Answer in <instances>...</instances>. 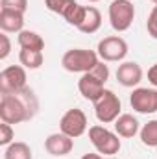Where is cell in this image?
Returning <instances> with one entry per match:
<instances>
[{"mask_svg": "<svg viewBox=\"0 0 157 159\" xmlns=\"http://www.w3.org/2000/svg\"><path fill=\"white\" fill-rule=\"evenodd\" d=\"M104 85L105 83L100 78H96L92 72H85L78 80V89L81 93V96L85 100H91V102H96L100 98V94L104 93Z\"/></svg>", "mask_w": 157, "mask_h": 159, "instance_id": "11", "label": "cell"}, {"mask_svg": "<svg viewBox=\"0 0 157 159\" xmlns=\"http://www.w3.org/2000/svg\"><path fill=\"white\" fill-rule=\"evenodd\" d=\"M146 30H148V34L157 39V7L154 6V9H152V13L148 15V20H146Z\"/></svg>", "mask_w": 157, "mask_h": 159, "instance_id": "24", "label": "cell"}, {"mask_svg": "<svg viewBox=\"0 0 157 159\" xmlns=\"http://www.w3.org/2000/svg\"><path fill=\"white\" fill-rule=\"evenodd\" d=\"M141 141L144 146L150 148L157 146V120H150L141 128Z\"/></svg>", "mask_w": 157, "mask_h": 159, "instance_id": "19", "label": "cell"}, {"mask_svg": "<svg viewBox=\"0 0 157 159\" xmlns=\"http://www.w3.org/2000/svg\"><path fill=\"white\" fill-rule=\"evenodd\" d=\"M74 4H76V0H44V6L50 11H54V13H57L61 17H65Z\"/></svg>", "mask_w": 157, "mask_h": 159, "instance_id": "21", "label": "cell"}, {"mask_svg": "<svg viewBox=\"0 0 157 159\" xmlns=\"http://www.w3.org/2000/svg\"><path fill=\"white\" fill-rule=\"evenodd\" d=\"M24 28V13L0 9V30L6 34H20Z\"/></svg>", "mask_w": 157, "mask_h": 159, "instance_id": "13", "label": "cell"}, {"mask_svg": "<svg viewBox=\"0 0 157 159\" xmlns=\"http://www.w3.org/2000/svg\"><path fill=\"white\" fill-rule=\"evenodd\" d=\"M117 80L124 87H137L142 80V69L135 61H124L117 69Z\"/></svg>", "mask_w": 157, "mask_h": 159, "instance_id": "12", "label": "cell"}, {"mask_svg": "<svg viewBox=\"0 0 157 159\" xmlns=\"http://www.w3.org/2000/svg\"><path fill=\"white\" fill-rule=\"evenodd\" d=\"M148 81H150L154 87H157V63H154V65L148 69Z\"/></svg>", "mask_w": 157, "mask_h": 159, "instance_id": "26", "label": "cell"}, {"mask_svg": "<svg viewBox=\"0 0 157 159\" xmlns=\"http://www.w3.org/2000/svg\"><path fill=\"white\" fill-rule=\"evenodd\" d=\"M0 43H2V48H0V59H6V57L9 56V52H11V41H9V37L6 35V32L0 34Z\"/></svg>", "mask_w": 157, "mask_h": 159, "instance_id": "25", "label": "cell"}, {"mask_svg": "<svg viewBox=\"0 0 157 159\" xmlns=\"http://www.w3.org/2000/svg\"><path fill=\"white\" fill-rule=\"evenodd\" d=\"M74 148V139L65 135L63 131L59 133H52L46 137L44 141V150L50 154V156H56V157H63L67 154H70Z\"/></svg>", "mask_w": 157, "mask_h": 159, "instance_id": "10", "label": "cell"}, {"mask_svg": "<svg viewBox=\"0 0 157 159\" xmlns=\"http://www.w3.org/2000/svg\"><path fill=\"white\" fill-rule=\"evenodd\" d=\"M59 129L65 135L72 137V139L81 137L87 131V117H85V113L81 109H76V107L74 109H69L61 117V120H59Z\"/></svg>", "mask_w": 157, "mask_h": 159, "instance_id": "9", "label": "cell"}, {"mask_svg": "<svg viewBox=\"0 0 157 159\" xmlns=\"http://www.w3.org/2000/svg\"><path fill=\"white\" fill-rule=\"evenodd\" d=\"M100 61V56L98 52L94 50H87V48H72V50H67L63 54V59H61V65L65 70L69 72H89L92 70Z\"/></svg>", "mask_w": 157, "mask_h": 159, "instance_id": "2", "label": "cell"}, {"mask_svg": "<svg viewBox=\"0 0 157 159\" xmlns=\"http://www.w3.org/2000/svg\"><path fill=\"white\" fill-rule=\"evenodd\" d=\"M129 104L137 113H142V115L157 113V89H148V87L133 89L129 96Z\"/></svg>", "mask_w": 157, "mask_h": 159, "instance_id": "8", "label": "cell"}, {"mask_svg": "<svg viewBox=\"0 0 157 159\" xmlns=\"http://www.w3.org/2000/svg\"><path fill=\"white\" fill-rule=\"evenodd\" d=\"M115 131L120 137L131 139V137H135L139 133V120L133 115H129V113H124L115 120Z\"/></svg>", "mask_w": 157, "mask_h": 159, "instance_id": "14", "label": "cell"}, {"mask_svg": "<svg viewBox=\"0 0 157 159\" xmlns=\"http://www.w3.org/2000/svg\"><path fill=\"white\" fill-rule=\"evenodd\" d=\"M24 87H26V70L22 65H11L0 72V94H15Z\"/></svg>", "mask_w": 157, "mask_h": 159, "instance_id": "6", "label": "cell"}, {"mask_svg": "<svg viewBox=\"0 0 157 159\" xmlns=\"http://www.w3.org/2000/svg\"><path fill=\"white\" fill-rule=\"evenodd\" d=\"M135 6L131 0H113L109 6V22L115 32H126L133 24Z\"/></svg>", "mask_w": 157, "mask_h": 159, "instance_id": "5", "label": "cell"}, {"mask_svg": "<svg viewBox=\"0 0 157 159\" xmlns=\"http://www.w3.org/2000/svg\"><path fill=\"white\" fill-rule=\"evenodd\" d=\"M107 159H117V157H113V156H111V157H107Z\"/></svg>", "mask_w": 157, "mask_h": 159, "instance_id": "30", "label": "cell"}, {"mask_svg": "<svg viewBox=\"0 0 157 159\" xmlns=\"http://www.w3.org/2000/svg\"><path fill=\"white\" fill-rule=\"evenodd\" d=\"M152 2H154V4H155V6H157V0H152Z\"/></svg>", "mask_w": 157, "mask_h": 159, "instance_id": "29", "label": "cell"}, {"mask_svg": "<svg viewBox=\"0 0 157 159\" xmlns=\"http://www.w3.org/2000/svg\"><path fill=\"white\" fill-rule=\"evenodd\" d=\"M39 109V102L30 87L15 94H2L0 96V120L7 124H20L34 119Z\"/></svg>", "mask_w": 157, "mask_h": 159, "instance_id": "1", "label": "cell"}, {"mask_svg": "<svg viewBox=\"0 0 157 159\" xmlns=\"http://www.w3.org/2000/svg\"><path fill=\"white\" fill-rule=\"evenodd\" d=\"M15 139V131L11 128V124L2 122L0 124V146H9Z\"/></svg>", "mask_w": 157, "mask_h": 159, "instance_id": "23", "label": "cell"}, {"mask_svg": "<svg viewBox=\"0 0 157 159\" xmlns=\"http://www.w3.org/2000/svg\"><path fill=\"white\" fill-rule=\"evenodd\" d=\"M0 9H9V11L24 13L28 9V0H0Z\"/></svg>", "mask_w": 157, "mask_h": 159, "instance_id": "22", "label": "cell"}, {"mask_svg": "<svg viewBox=\"0 0 157 159\" xmlns=\"http://www.w3.org/2000/svg\"><path fill=\"white\" fill-rule=\"evenodd\" d=\"M85 11H87V6H79L78 2L69 9V13L65 15V20L70 24V26H76L78 28L79 24L83 22V17H85Z\"/></svg>", "mask_w": 157, "mask_h": 159, "instance_id": "20", "label": "cell"}, {"mask_svg": "<svg viewBox=\"0 0 157 159\" xmlns=\"http://www.w3.org/2000/svg\"><path fill=\"white\" fill-rule=\"evenodd\" d=\"M89 139H91L92 146L96 148V152L104 154L107 157L118 154L120 146H122V143L118 139V133L109 131L104 126H92V128H89Z\"/></svg>", "mask_w": 157, "mask_h": 159, "instance_id": "3", "label": "cell"}, {"mask_svg": "<svg viewBox=\"0 0 157 159\" xmlns=\"http://www.w3.org/2000/svg\"><path fill=\"white\" fill-rule=\"evenodd\" d=\"M100 26H102V15H100V11L94 6H87L83 22L78 26V30L81 34H94V32L100 30Z\"/></svg>", "mask_w": 157, "mask_h": 159, "instance_id": "15", "label": "cell"}, {"mask_svg": "<svg viewBox=\"0 0 157 159\" xmlns=\"http://www.w3.org/2000/svg\"><path fill=\"white\" fill-rule=\"evenodd\" d=\"M4 159H32V148L26 143L13 141L9 146H6Z\"/></svg>", "mask_w": 157, "mask_h": 159, "instance_id": "18", "label": "cell"}, {"mask_svg": "<svg viewBox=\"0 0 157 159\" xmlns=\"http://www.w3.org/2000/svg\"><path fill=\"white\" fill-rule=\"evenodd\" d=\"M19 61L24 69H30V70H35L39 69L44 61L43 57V52L41 50H30V48H20V54H19Z\"/></svg>", "mask_w": 157, "mask_h": 159, "instance_id": "16", "label": "cell"}, {"mask_svg": "<svg viewBox=\"0 0 157 159\" xmlns=\"http://www.w3.org/2000/svg\"><path fill=\"white\" fill-rule=\"evenodd\" d=\"M89 2H100V0H89Z\"/></svg>", "mask_w": 157, "mask_h": 159, "instance_id": "28", "label": "cell"}, {"mask_svg": "<svg viewBox=\"0 0 157 159\" xmlns=\"http://www.w3.org/2000/svg\"><path fill=\"white\" fill-rule=\"evenodd\" d=\"M92 104H94V115H96V119L100 120L102 124L115 122L120 117V111H122L120 98L113 91H109V89H104L100 98L96 102H92Z\"/></svg>", "mask_w": 157, "mask_h": 159, "instance_id": "4", "label": "cell"}, {"mask_svg": "<svg viewBox=\"0 0 157 159\" xmlns=\"http://www.w3.org/2000/svg\"><path fill=\"white\" fill-rule=\"evenodd\" d=\"M19 46L20 48H30V50H44V41L37 32H30V30H22L19 34Z\"/></svg>", "mask_w": 157, "mask_h": 159, "instance_id": "17", "label": "cell"}, {"mask_svg": "<svg viewBox=\"0 0 157 159\" xmlns=\"http://www.w3.org/2000/svg\"><path fill=\"white\" fill-rule=\"evenodd\" d=\"M155 7H157V6H155Z\"/></svg>", "mask_w": 157, "mask_h": 159, "instance_id": "31", "label": "cell"}, {"mask_svg": "<svg viewBox=\"0 0 157 159\" xmlns=\"http://www.w3.org/2000/svg\"><path fill=\"white\" fill-rule=\"evenodd\" d=\"M81 159H104L100 154H85Z\"/></svg>", "mask_w": 157, "mask_h": 159, "instance_id": "27", "label": "cell"}, {"mask_svg": "<svg viewBox=\"0 0 157 159\" xmlns=\"http://www.w3.org/2000/svg\"><path fill=\"white\" fill-rule=\"evenodd\" d=\"M96 52L102 61H122L128 56V43L118 35L104 37L98 43Z\"/></svg>", "mask_w": 157, "mask_h": 159, "instance_id": "7", "label": "cell"}]
</instances>
